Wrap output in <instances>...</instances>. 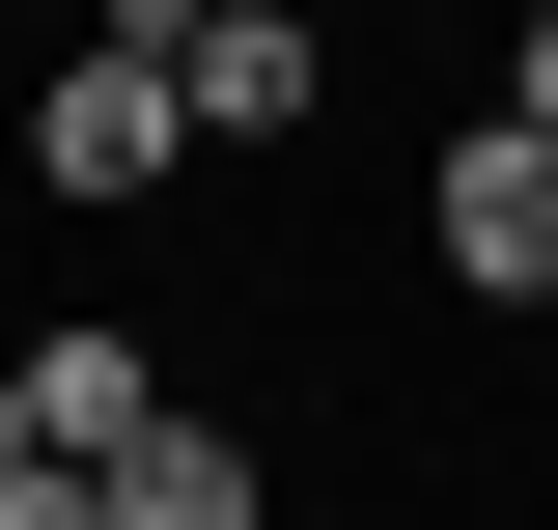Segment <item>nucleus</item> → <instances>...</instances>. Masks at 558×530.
<instances>
[{"label": "nucleus", "mask_w": 558, "mask_h": 530, "mask_svg": "<svg viewBox=\"0 0 558 530\" xmlns=\"http://www.w3.org/2000/svg\"><path fill=\"white\" fill-rule=\"evenodd\" d=\"M168 168H196V84H168V0H112L84 57L28 84V196H57V224H140Z\"/></svg>", "instance_id": "f257e3e1"}, {"label": "nucleus", "mask_w": 558, "mask_h": 530, "mask_svg": "<svg viewBox=\"0 0 558 530\" xmlns=\"http://www.w3.org/2000/svg\"><path fill=\"white\" fill-rule=\"evenodd\" d=\"M418 252H447V279H475V308H558V140H447V168H418Z\"/></svg>", "instance_id": "f03ea898"}, {"label": "nucleus", "mask_w": 558, "mask_h": 530, "mask_svg": "<svg viewBox=\"0 0 558 530\" xmlns=\"http://www.w3.org/2000/svg\"><path fill=\"white\" fill-rule=\"evenodd\" d=\"M168 84H196V140H307L336 28H307V0H168Z\"/></svg>", "instance_id": "7ed1b4c3"}, {"label": "nucleus", "mask_w": 558, "mask_h": 530, "mask_svg": "<svg viewBox=\"0 0 558 530\" xmlns=\"http://www.w3.org/2000/svg\"><path fill=\"white\" fill-rule=\"evenodd\" d=\"M168 419H196V392H168V363H140L112 308H57V335H28V447H57V474H140Z\"/></svg>", "instance_id": "20e7f679"}, {"label": "nucleus", "mask_w": 558, "mask_h": 530, "mask_svg": "<svg viewBox=\"0 0 558 530\" xmlns=\"http://www.w3.org/2000/svg\"><path fill=\"white\" fill-rule=\"evenodd\" d=\"M502 140H558V0H531V28H502Z\"/></svg>", "instance_id": "39448f33"}, {"label": "nucleus", "mask_w": 558, "mask_h": 530, "mask_svg": "<svg viewBox=\"0 0 558 530\" xmlns=\"http://www.w3.org/2000/svg\"><path fill=\"white\" fill-rule=\"evenodd\" d=\"M0 530H112V474H0Z\"/></svg>", "instance_id": "423d86ee"}, {"label": "nucleus", "mask_w": 558, "mask_h": 530, "mask_svg": "<svg viewBox=\"0 0 558 530\" xmlns=\"http://www.w3.org/2000/svg\"><path fill=\"white\" fill-rule=\"evenodd\" d=\"M0 474H57V447H28V335H0Z\"/></svg>", "instance_id": "0eeeda50"}]
</instances>
